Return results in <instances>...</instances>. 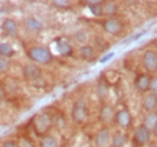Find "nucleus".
<instances>
[{"instance_id": "1a4fd4ad", "label": "nucleus", "mask_w": 157, "mask_h": 147, "mask_svg": "<svg viewBox=\"0 0 157 147\" xmlns=\"http://www.w3.org/2000/svg\"><path fill=\"white\" fill-rule=\"evenodd\" d=\"M24 79L29 83H36L42 77V68L36 63H29L22 68Z\"/></svg>"}, {"instance_id": "7ed1b4c3", "label": "nucleus", "mask_w": 157, "mask_h": 147, "mask_svg": "<svg viewBox=\"0 0 157 147\" xmlns=\"http://www.w3.org/2000/svg\"><path fill=\"white\" fill-rule=\"evenodd\" d=\"M70 117L77 125L85 124L90 117V110H89V108H88V104L84 100H76L71 108Z\"/></svg>"}, {"instance_id": "aec40b11", "label": "nucleus", "mask_w": 157, "mask_h": 147, "mask_svg": "<svg viewBox=\"0 0 157 147\" xmlns=\"http://www.w3.org/2000/svg\"><path fill=\"white\" fill-rule=\"evenodd\" d=\"M25 25L30 32H41L42 30V22L38 20L37 17H28L25 21Z\"/></svg>"}, {"instance_id": "423d86ee", "label": "nucleus", "mask_w": 157, "mask_h": 147, "mask_svg": "<svg viewBox=\"0 0 157 147\" xmlns=\"http://www.w3.org/2000/svg\"><path fill=\"white\" fill-rule=\"evenodd\" d=\"M101 26L107 34H110V36H113V37H117V36H119V34L123 32L124 24H123V21H122L121 18H118V17L114 16V17L104 18L102 22H101Z\"/></svg>"}, {"instance_id": "f257e3e1", "label": "nucleus", "mask_w": 157, "mask_h": 147, "mask_svg": "<svg viewBox=\"0 0 157 147\" xmlns=\"http://www.w3.org/2000/svg\"><path fill=\"white\" fill-rule=\"evenodd\" d=\"M52 116L48 112H41L37 113L32 120V127L33 131L38 137H45L52 127Z\"/></svg>"}, {"instance_id": "4468645a", "label": "nucleus", "mask_w": 157, "mask_h": 147, "mask_svg": "<svg viewBox=\"0 0 157 147\" xmlns=\"http://www.w3.org/2000/svg\"><path fill=\"white\" fill-rule=\"evenodd\" d=\"M2 30L4 32L6 36H9V37H14L17 36V32H18V25L16 20L13 18H4V21L2 22Z\"/></svg>"}, {"instance_id": "7c9ffc66", "label": "nucleus", "mask_w": 157, "mask_h": 147, "mask_svg": "<svg viewBox=\"0 0 157 147\" xmlns=\"http://www.w3.org/2000/svg\"><path fill=\"white\" fill-rule=\"evenodd\" d=\"M59 147H70L68 145H62V146H59Z\"/></svg>"}, {"instance_id": "393cba45", "label": "nucleus", "mask_w": 157, "mask_h": 147, "mask_svg": "<svg viewBox=\"0 0 157 147\" xmlns=\"http://www.w3.org/2000/svg\"><path fill=\"white\" fill-rule=\"evenodd\" d=\"M52 4L55 6L56 8H62V9H64V8H68L71 6V3L68 2V0H55V2H52Z\"/></svg>"}, {"instance_id": "dca6fc26", "label": "nucleus", "mask_w": 157, "mask_h": 147, "mask_svg": "<svg viewBox=\"0 0 157 147\" xmlns=\"http://www.w3.org/2000/svg\"><path fill=\"white\" fill-rule=\"evenodd\" d=\"M128 143V135L122 131H117L114 135H111L110 146L111 147H124Z\"/></svg>"}, {"instance_id": "9b49d317", "label": "nucleus", "mask_w": 157, "mask_h": 147, "mask_svg": "<svg viewBox=\"0 0 157 147\" xmlns=\"http://www.w3.org/2000/svg\"><path fill=\"white\" fill-rule=\"evenodd\" d=\"M111 135L113 134L107 126L101 127L94 135V146L96 147H107L110 145Z\"/></svg>"}, {"instance_id": "c85d7f7f", "label": "nucleus", "mask_w": 157, "mask_h": 147, "mask_svg": "<svg viewBox=\"0 0 157 147\" xmlns=\"http://www.w3.org/2000/svg\"><path fill=\"white\" fill-rule=\"evenodd\" d=\"M6 96H7V89L2 84H0V100L6 99Z\"/></svg>"}, {"instance_id": "f8f14e48", "label": "nucleus", "mask_w": 157, "mask_h": 147, "mask_svg": "<svg viewBox=\"0 0 157 147\" xmlns=\"http://www.w3.org/2000/svg\"><path fill=\"white\" fill-rule=\"evenodd\" d=\"M141 109L147 113H153L157 109V95L148 92L145 93L143 100H141Z\"/></svg>"}, {"instance_id": "4be33fe9", "label": "nucleus", "mask_w": 157, "mask_h": 147, "mask_svg": "<svg viewBox=\"0 0 157 147\" xmlns=\"http://www.w3.org/2000/svg\"><path fill=\"white\" fill-rule=\"evenodd\" d=\"M39 147H59V145L55 137L51 134H47L45 137H42L41 141H39Z\"/></svg>"}, {"instance_id": "a878e982", "label": "nucleus", "mask_w": 157, "mask_h": 147, "mask_svg": "<svg viewBox=\"0 0 157 147\" xmlns=\"http://www.w3.org/2000/svg\"><path fill=\"white\" fill-rule=\"evenodd\" d=\"M149 92L157 95V76H151V83H149Z\"/></svg>"}, {"instance_id": "2eb2a0df", "label": "nucleus", "mask_w": 157, "mask_h": 147, "mask_svg": "<svg viewBox=\"0 0 157 147\" xmlns=\"http://www.w3.org/2000/svg\"><path fill=\"white\" fill-rule=\"evenodd\" d=\"M114 114H115V110L110 104H102V106L100 108V113H98V117L102 122H110L111 120H114Z\"/></svg>"}, {"instance_id": "cd10ccee", "label": "nucleus", "mask_w": 157, "mask_h": 147, "mask_svg": "<svg viewBox=\"0 0 157 147\" xmlns=\"http://www.w3.org/2000/svg\"><path fill=\"white\" fill-rule=\"evenodd\" d=\"M114 55H115V53L114 51H110L107 55H105L104 58H101V63H106L107 61H110V59H113L114 58Z\"/></svg>"}, {"instance_id": "a211bd4d", "label": "nucleus", "mask_w": 157, "mask_h": 147, "mask_svg": "<svg viewBox=\"0 0 157 147\" xmlns=\"http://www.w3.org/2000/svg\"><path fill=\"white\" fill-rule=\"evenodd\" d=\"M86 6L93 16H102V2H100V0H90V2L86 3Z\"/></svg>"}, {"instance_id": "412c9836", "label": "nucleus", "mask_w": 157, "mask_h": 147, "mask_svg": "<svg viewBox=\"0 0 157 147\" xmlns=\"http://www.w3.org/2000/svg\"><path fill=\"white\" fill-rule=\"evenodd\" d=\"M14 55V49L9 42H2L0 43V57L3 58H12Z\"/></svg>"}, {"instance_id": "0eeeda50", "label": "nucleus", "mask_w": 157, "mask_h": 147, "mask_svg": "<svg viewBox=\"0 0 157 147\" xmlns=\"http://www.w3.org/2000/svg\"><path fill=\"white\" fill-rule=\"evenodd\" d=\"M115 124L123 130H128L132 125V114L128 110V108H121L114 114Z\"/></svg>"}, {"instance_id": "20e7f679", "label": "nucleus", "mask_w": 157, "mask_h": 147, "mask_svg": "<svg viewBox=\"0 0 157 147\" xmlns=\"http://www.w3.org/2000/svg\"><path fill=\"white\" fill-rule=\"evenodd\" d=\"M141 66L148 75L157 74V51L153 49H147L141 54Z\"/></svg>"}, {"instance_id": "6e6552de", "label": "nucleus", "mask_w": 157, "mask_h": 147, "mask_svg": "<svg viewBox=\"0 0 157 147\" xmlns=\"http://www.w3.org/2000/svg\"><path fill=\"white\" fill-rule=\"evenodd\" d=\"M54 45H55V49L59 55L62 57H72L73 55V46L71 41L68 40L67 37H56L54 40Z\"/></svg>"}, {"instance_id": "5701e85b", "label": "nucleus", "mask_w": 157, "mask_h": 147, "mask_svg": "<svg viewBox=\"0 0 157 147\" xmlns=\"http://www.w3.org/2000/svg\"><path fill=\"white\" fill-rule=\"evenodd\" d=\"M9 68H11V62H9L7 58L0 57V75L7 74L9 71Z\"/></svg>"}, {"instance_id": "ddd939ff", "label": "nucleus", "mask_w": 157, "mask_h": 147, "mask_svg": "<svg viewBox=\"0 0 157 147\" xmlns=\"http://www.w3.org/2000/svg\"><path fill=\"white\" fill-rule=\"evenodd\" d=\"M78 55H80V58L82 61L85 62H92L96 59V49L93 47L92 45H89V43H85V45H81L80 49H78Z\"/></svg>"}, {"instance_id": "bb28decb", "label": "nucleus", "mask_w": 157, "mask_h": 147, "mask_svg": "<svg viewBox=\"0 0 157 147\" xmlns=\"http://www.w3.org/2000/svg\"><path fill=\"white\" fill-rule=\"evenodd\" d=\"M2 147H21V145H20L17 141H14V139H7V141L3 142Z\"/></svg>"}, {"instance_id": "b1692460", "label": "nucleus", "mask_w": 157, "mask_h": 147, "mask_svg": "<svg viewBox=\"0 0 157 147\" xmlns=\"http://www.w3.org/2000/svg\"><path fill=\"white\" fill-rule=\"evenodd\" d=\"M156 121H157V113H156V112H153V113H148V116H147V120L144 122V125H147L151 129Z\"/></svg>"}, {"instance_id": "39448f33", "label": "nucleus", "mask_w": 157, "mask_h": 147, "mask_svg": "<svg viewBox=\"0 0 157 147\" xmlns=\"http://www.w3.org/2000/svg\"><path fill=\"white\" fill-rule=\"evenodd\" d=\"M152 138V131L147 125L140 124L139 126L135 127L134 134H132V142L136 147H144L145 145L149 143Z\"/></svg>"}, {"instance_id": "f03ea898", "label": "nucleus", "mask_w": 157, "mask_h": 147, "mask_svg": "<svg viewBox=\"0 0 157 147\" xmlns=\"http://www.w3.org/2000/svg\"><path fill=\"white\" fill-rule=\"evenodd\" d=\"M28 57L36 65H50L54 61V55L51 50L46 46H32L28 49Z\"/></svg>"}, {"instance_id": "6ab92c4d", "label": "nucleus", "mask_w": 157, "mask_h": 147, "mask_svg": "<svg viewBox=\"0 0 157 147\" xmlns=\"http://www.w3.org/2000/svg\"><path fill=\"white\" fill-rule=\"evenodd\" d=\"M109 84L105 81V80H100L97 84V96L98 99L104 101L107 96H109Z\"/></svg>"}, {"instance_id": "f3484780", "label": "nucleus", "mask_w": 157, "mask_h": 147, "mask_svg": "<svg viewBox=\"0 0 157 147\" xmlns=\"http://www.w3.org/2000/svg\"><path fill=\"white\" fill-rule=\"evenodd\" d=\"M118 12V4L114 2H102V16L114 17V14Z\"/></svg>"}, {"instance_id": "c756f323", "label": "nucleus", "mask_w": 157, "mask_h": 147, "mask_svg": "<svg viewBox=\"0 0 157 147\" xmlns=\"http://www.w3.org/2000/svg\"><path fill=\"white\" fill-rule=\"evenodd\" d=\"M151 131H152V135L156 137V138H157V121L153 124V126L151 127Z\"/></svg>"}, {"instance_id": "9d476101", "label": "nucleus", "mask_w": 157, "mask_h": 147, "mask_svg": "<svg viewBox=\"0 0 157 147\" xmlns=\"http://www.w3.org/2000/svg\"><path fill=\"white\" fill-rule=\"evenodd\" d=\"M149 83H151V75H148V74H145V72H140L135 76L134 87L139 93H148Z\"/></svg>"}]
</instances>
